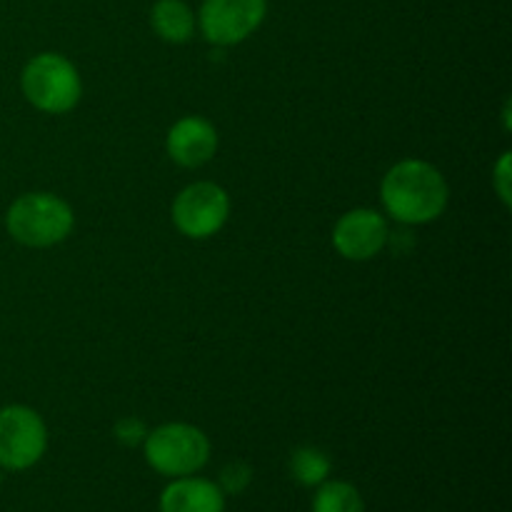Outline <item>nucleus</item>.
Masks as SVG:
<instances>
[{
	"instance_id": "obj_10",
	"label": "nucleus",
	"mask_w": 512,
	"mask_h": 512,
	"mask_svg": "<svg viewBox=\"0 0 512 512\" xmlns=\"http://www.w3.org/2000/svg\"><path fill=\"white\" fill-rule=\"evenodd\" d=\"M160 512H225V495L210 480L185 475L163 490Z\"/></svg>"
},
{
	"instance_id": "obj_14",
	"label": "nucleus",
	"mask_w": 512,
	"mask_h": 512,
	"mask_svg": "<svg viewBox=\"0 0 512 512\" xmlns=\"http://www.w3.org/2000/svg\"><path fill=\"white\" fill-rule=\"evenodd\" d=\"M250 478H253V473H250V468L245 463H230L228 468H223V473H220V485L218 488L223 490V493H243L245 488L250 485Z\"/></svg>"
},
{
	"instance_id": "obj_3",
	"label": "nucleus",
	"mask_w": 512,
	"mask_h": 512,
	"mask_svg": "<svg viewBox=\"0 0 512 512\" xmlns=\"http://www.w3.org/2000/svg\"><path fill=\"white\" fill-rule=\"evenodd\" d=\"M23 93L43 113H68L80 100V75L68 58L58 53H40L25 65Z\"/></svg>"
},
{
	"instance_id": "obj_6",
	"label": "nucleus",
	"mask_w": 512,
	"mask_h": 512,
	"mask_svg": "<svg viewBox=\"0 0 512 512\" xmlns=\"http://www.w3.org/2000/svg\"><path fill=\"white\" fill-rule=\"evenodd\" d=\"M230 215V198L220 185L193 183L180 190L173 203V220L188 238L203 240L218 233Z\"/></svg>"
},
{
	"instance_id": "obj_7",
	"label": "nucleus",
	"mask_w": 512,
	"mask_h": 512,
	"mask_svg": "<svg viewBox=\"0 0 512 512\" xmlns=\"http://www.w3.org/2000/svg\"><path fill=\"white\" fill-rule=\"evenodd\" d=\"M268 0H205L200 8V30L215 45L243 43L260 28Z\"/></svg>"
},
{
	"instance_id": "obj_13",
	"label": "nucleus",
	"mask_w": 512,
	"mask_h": 512,
	"mask_svg": "<svg viewBox=\"0 0 512 512\" xmlns=\"http://www.w3.org/2000/svg\"><path fill=\"white\" fill-rule=\"evenodd\" d=\"M290 473H293V478L300 485L313 488V485H320L328 480L330 460L323 450L305 445V448L295 450L293 458H290Z\"/></svg>"
},
{
	"instance_id": "obj_8",
	"label": "nucleus",
	"mask_w": 512,
	"mask_h": 512,
	"mask_svg": "<svg viewBox=\"0 0 512 512\" xmlns=\"http://www.w3.org/2000/svg\"><path fill=\"white\" fill-rule=\"evenodd\" d=\"M388 220L368 208H358L345 213L335 223L333 245L343 258L370 260L388 243Z\"/></svg>"
},
{
	"instance_id": "obj_16",
	"label": "nucleus",
	"mask_w": 512,
	"mask_h": 512,
	"mask_svg": "<svg viewBox=\"0 0 512 512\" xmlns=\"http://www.w3.org/2000/svg\"><path fill=\"white\" fill-rule=\"evenodd\" d=\"M495 188H498L500 198L505 205H510V153H505L500 158V163L495 165Z\"/></svg>"
},
{
	"instance_id": "obj_4",
	"label": "nucleus",
	"mask_w": 512,
	"mask_h": 512,
	"mask_svg": "<svg viewBox=\"0 0 512 512\" xmlns=\"http://www.w3.org/2000/svg\"><path fill=\"white\" fill-rule=\"evenodd\" d=\"M145 460L168 478L193 475L208 463L210 443L203 430L185 423H168L145 435Z\"/></svg>"
},
{
	"instance_id": "obj_2",
	"label": "nucleus",
	"mask_w": 512,
	"mask_h": 512,
	"mask_svg": "<svg viewBox=\"0 0 512 512\" xmlns=\"http://www.w3.org/2000/svg\"><path fill=\"white\" fill-rule=\"evenodd\" d=\"M8 233L30 248H50L73 230V210L65 200L50 193L20 195L5 215Z\"/></svg>"
},
{
	"instance_id": "obj_9",
	"label": "nucleus",
	"mask_w": 512,
	"mask_h": 512,
	"mask_svg": "<svg viewBox=\"0 0 512 512\" xmlns=\"http://www.w3.org/2000/svg\"><path fill=\"white\" fill-rule=\"evenodd\" d=\"M168 155L183 168H198L208 163L218 150V133L213 123L198 115L178 120L168 133Z\"/></svg>"
},
{
	"instance_id": "obj_15",
	"label": "nucleus",
	"mask_w": 512,
	"mask_h": 512,
	"mask_svg": "<svg viewBox=\"0 0 512 512\" xmlns=\"http://www.w3.org/2000/svg\"><path fill=\"white\" fill-rule=\"evenodd\" d=\"M115 435L123 445H138L145 440V425L135 418H123L118 425H115Z\"/></svg>"
},
{
	"instance_id": "obj_11",
	"label": "nucleus",
	"mask_w": 512,
	"mask_h": 512,
	"mask_svg": "<svg viewBox=\"0 0 512 512\" xmlns=\"http://www.w3.org/2000/svg\"><path fill=\"white\" fill-rule=\"evenodd\" d=\"M150 23L168 43H185L195 30V15L185 0H158L150 10Z\"/></svg>"
},
{
	"instance_id": "obj_12",
	"label": "nucleus",
	"mask_w": 512,
	"mask_h": 512,
	"mask_svg": "<svg viewBox=\"0 0 512 512\" xmlns=\"http://www.w3.org/2000/svg\"><path fill=\"white\" fill-rule=\"evenodd\" d=\"M313 512H365L358 488L343 480H325L313 498Z\"/></svg>"
},
{
	"instance_id": "obj_1",
	"label": "nucleus",
	"mask_w": 512,
	"mask_h": 512,
	"mask_svg": "<svg viewBox=\"0 0 512 512\" xmlns=\"http://www.w3.org/2000/svg\"><path fill=\"white\" fill-rule=\"evenodd\" d=\"M385 210L408 225L430 223L448 208L450 190L443 173L425 160H403L383 178Z\"/></svg>"
},
{
	"instance_id": "obj_5",
	"label": "nucleus",
	"mask_w": 512,
	"mask_h": 512,
	"mask_svg": "<svg viewBox=\"0 0 512 512\" xmlns=\"http://www.w3.org/2000/svg\"><path fill=\"white\" fill-rule=\"evenodd\" d=\"M48 433L35 410L8 405L0 410V465L8 470H28L43 458Z\"/></svg>"
}]
</instances>
